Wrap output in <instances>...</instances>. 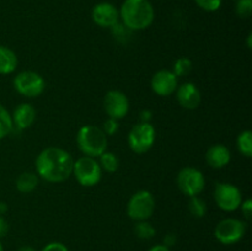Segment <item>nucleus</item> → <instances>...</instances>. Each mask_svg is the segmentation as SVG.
Wrapping results in <instances>:
<instances>
[{
    "instance_id": "9",
    "label": "nucleus",
    "mask_w": 252,
    "mask_h": 251,
    "mask_svg": "<svg viewBox=\"0 0 252 251\" xmlns=\"http://www.w3.org/2000/svg\"><path fill=\"white\" fill-rule=\"evenodd\" d=\"M246 233V224L238 218H225L219 221L214 229V236L223 245L239 243Z\"/></svg>"
},
{
    "instance_id": "32",
    "label": "nucleus",
    "mask_w": 252,
    "mask_h": 251,
    "mask_svg": "<svg viewBox=\"0 0 252 251\" xmlns=\"http://www.w3.org/2000/svg\"><path fill=\"white\" fill-rule=\"evenodd\" d=\"M149 251H171V250H170V248L165 246L164 244H158V245L152 246V248L149 249Z\"/></svg>"
},
{
    "instance_id": "8",
    "label": "nucleus",
    "mask_w": 252,
    "mask_h": 251,
    "mask_svg": "<svg viewBox=\"0 0 252 251\" xmlns=\"http://www.w3.org/2000/svg\"><path fill=\"white\" fill-rule=\"evenodd\" d=\"M176 184L185 196H199L206 187V177L201 170L192 166L182 167L176 176Z\"/></svg>"
},
{
    "instance_id": "28",
    "label": "nucleus",
    "mask_w": 252,
    "mask_h": 251,
    "mask_svg": "<svg viewBox=\"0 0 252 251\" xmlns=\"http://www.w3.org/2000/svg\"><path fill=\"white\" fill-rule=\"evenodd\" d=\"M239 208L241 209V213H243V216L245 217L246 219H251V216H252V199L251 198L243 199V202H241Z\"/></svg>"
},
{
    "instance_id": "2",
    "label": "nucleus",
    "mask_w": 252,
    "mask_h": 251,
    "mask_svg": "<svg viewBox=\"0 0 252 251\" xmlns=\"http://www.w3.org/2000/svg\"><path fill=\"white\" fill-rule=\"evenodd\" d=\"M118 11L123 26L132 31L148 29L155 17L154 6L149 0H125Z\"/></svg>"
},
{
    "instance_id": "35",
    "label": "nucleus",
    "mask_w": 252,
    "mask_h": 251,
    "mask_svg": "<svg viewBox=\"0 0 252 251\" xmlns=\"http://www.w3.org/2000/svg\"><path fill=\"white\" fill-rule=\"evenodd\" d=\"M251 39H252V34L249 33V36H248V48H249V49H251V47H252Z\"/></svg>"
},
{
    "instance_id": "31",
    "label": "nucleus",
    "mask_w": 252,
    "mask_h": 251,
    "mask_svg": "<svg viewBox=\"0 0 252 251\" xmlns=\"http://www.w3.org/2000/svg\"><path fill=\"white\" fill-rule=\"evenodd\" d=\"M175 244H176V235L175 234H167L164 238V245L167 248H171Z\"/></svg>"
},
{
    "instance_id": "14",
    "label": "nucleus",
    "mask_w": 252,
    "mask_h": 251,
    "mask_svg": "<svg viewBox=\"0 0 252 251\" xmlns=\"http://www.w3.org/2000/svg\"><path fill=\"white\" fill-rule=\"evenodd\" d=\"M176 100L182 108L196 110L202 102V94L198 86L191 81L181 84L176 89Z\"/></svg>"
},
{
    "instance_id": "30",
    "label": "nucleus",
    "mask_w": 252,
    "mask_h": 251,
    "mask_svg": "<svg viewBox=\"0 0 252 251\" xmlns=\"http://www.w3.org/2000/svg\"><path fill=\"white\" fill-rule=\"evenodd\" d=\"M9 233V223L2 216H0V238H4Z\"/></svg>"
},
{
    "instance_id": "15",
    "label": "nucleus",
    "mask_w": 252,
    "mask_h": 251,
    "mask_svg": "<svg viewBox=\"0 0 252 251\" xmlns=\"http://www.w3.org/2000/svg\"><path fill=\"white\" fill-rule=\"evenodd\" d=\"M12 125L19 129H27L31 127L37 118V111L31 103H20L11 115Z\"/></svg>"
},
{
    "instance_id": "3",
    "label": "nucleus",
    "mask_w": 252,
    "mask_h": 251,
    "mask_svg": "<svg viewBox=\"0 0 252 251\" xmlns=\"http://www.w3.org/2000/svg\"><path fill=\"white\" fill-rule=\"evenodd\" d=\"M107 135L97 126L85 125L76 133V145L85 157H98L107 150Z\"/></svg>"
},
{
    "instance_id": "17",
    "label": "nucleus",
    "mask_w": 252,
    "mask_h": 251,
    "mask_svg": "<svg viewBox=\"0 0 252 251\" xmlns=\"http://www.w3.org/2000/svg\"><path fill=\"white\" fill-rule=\"evenodd\" d=\"M19 59L11 48L0 44V75L12 74L17 68Z\"/></svg>"
},
{
    "instance_id": "20",
    "label": "nucleus",
    "mask_w": 252,
    "mask_h": 251,
    "mask_svg": "<svg viewBox=\"0 0 252 251\" xmlns=\"http://www.w3.org/2000/svg\"><path fill=\"white\" fill-rule=\"evenodd\" d=\"M236 147L240 154L244 157H252V132L246 129L243 130L236 138Z\"/></svg>"
},
{
    "instance_id": "13",
    "label": "nucleus",
    "mask_w": 252,
    "mask_h": 251,
    "mask_svg": "<svg viewBox=\"0 0 252 251\" xmlns=\"http://www.w3.org/2000/svg\"><path fill=\"white\" fill-rule=\"evenodd\" d=\"M91 19L97 26L113 29L120 22V11L112 2H98L91 10Z\"/></svg>"
},
{
    "instance_id": "1",
    "label": "nucleus",
    "mask_w": 252,
    "mask_h": 251,
    "mask_svg": "<svg viewBox=\"0 0 252 251\" xmlns=\"http://www.w3.org/2000/svg\"><path fill=\"white\" fill-rule=\"evenodd\" d=\"M36 174L47 182H63L73 174L74 159L68 150L59 147L44 148L36 157Z\"/></svg>"
},
{
    "instance_id": "19",
    "label": "nucleus",
    "mask_w": 252,
    "mask_h": 251,
    "mask_svg": "<svg viewBox=\"0 0 252 251\" xmlns=\"http://www.w3.org/2000/svg\"><path fill=\"white\" fill-rule=\"evenodd\" d=\"M98 164H100L102 171L106 172H116L118 170V166H120V160H118L117 155L112 152H103L102 154L98 157Z\"/></svg>"
},
{
    "instance_id": "5",
    "label": "nucleus",
    "mask_w": 252,
    "mask_h": 251,
    "mask_svg": "<svg viewBox=\"0 0 252 251\" xmlns=\"http://www.w3.org/2000/svg\"><path fill=\"white\" fill-rule=\"evenodd\" d=\"M157 138L154 126L150 122H142L134 125L128 133V145L130 150L137 154H144L153 148Z\"/></svg>"
},
{
    "instance_id": "18",
    "label": "nucleus",
    "mask_w": 252,
    "mask_h": 251,
    "mask_svg": "<svg viewBox=\"0 0 252 251\" xmlns=\"http://www.w3.org/2000/svg\"><path fill=\"white\" fill-rule=\"evenodd\" d=\"M39 182V177L36 172L25 171L17 176L15 181V187L20 193H31L37 188Z\"/></svg>"
},
{
    "instance_id": "16",
    "label": "nucleus",
    "mask_w": 252,
    "mask_h": 251,
    "mask_svg": "<svg viewBox=\"0 0 252 251\" xmlns=\"http://www.w3.org/2000/svg\"><path fill=\"white\" fill-rule=\"evenodd\" d=\"M206 161L213 169H224L231 161V153L226 145L214 144L206 152Z\"/></svg>"
},
{
    "instance_id": "11",
    "label": "nucleus",
    "mask_w": 252,
    "mask_h": 251,
    "mask_svg": "<svg viewBox=\"0 0 252 251\" xmlns=\"http://www.w3.org/2000/svg\"><path fill=\"white\" fill-rule=\"evenodd\" d=\"M103 110L113 120H122L129 112V100L121 90H110L103 97Z\"/></svg>"
},
{
    "instance_id": "21",
    "label": "nucleus",
    "mask_w": 252,
    "mask_h": 251,
    "mask_svg": "<svg viewBox=\"0 0 252 251\" xmlns=\"http://www.w3.org/2000/svg\"><path fill=\"white\" fill-rule=\"evenodd\" d=\"M12 128L14 125H12L11 113L0 103V140L6 138L11 133Z\"/></svg>"
},
{
    "instance_id": "24",
    "label": "nucleus",
    "mask_w": 252,
    "mask_h": 251,
    "mask_svg": "<svg viewBox=\"0 0 252 251\" xmlns=\"http://www.w3.org/2000/svg\"><path fill=\"white\" fill-rule=\"evenodd\" d=\"M155 228L147 220L137 221V224L134 225V234L139 239H144V240H148V239H152L153 236L155 235Z\"/></svg>"
},
{
    "instance_id": "36",
    "label": "nucleus",
    "mask_w": 252,
    "mask_h": 251,
    "mask_svg": "<svg viewBox=\"0 0 252 251\" xmlns=\"http://www.w3.org/2000/svg\"><path fill=\"white\" fill-rule=\"evenodd\" d=\"M0 251H4V246H2L1 241H0Z\"/></svg>"
},
{
    "instance_id": "4",
    "label": "nucleus",
    "mask_w": 252,
    "mask_h": 251,
    "mask_svg": "<svg viewBox=\"0 0 252 251\" xmlns=\"http://www.w3.org/2000/svg\"><path fill=\"white\" fill-rule=\"evenodd\" d=\"M84 187H94L102 179V169L95 157H81L74 161L73 174Z\"/></svg>"
},
{
    "instance_id": "6",
    "label": "nucleus",
    "mask_w": 252,
    "mask_h": 251,
    "mask_svg": "<svg viewBox=\"0 0 252 251\" xmlns=\"http://www.w3.org/2000/svg\"><path fill=\"white\" fill-rule=\"evenodd\" d=\"M155 199L152 192L140 189L135 192L127 203V214L132 220H148L154 214Z\"/></svg>"
},
{
    "instance_id": "22",
    "label": "nucleus",
    "mask_w": 252,
    "mask_h": 251,
    "mask_svg": "<svg viewBox=\"0 0 252 251\" xmlns=\"http://www.w3.org/2000/svg\"><path fill=\"white\" fill-rule=\"evenodd\" d=\"M193 69V62L189 58V57H179L176 61L174 62L172 65V73L180 78V76H187Z\"/></svg>"
},
{
    "instance_id": "23",
    "label": "nucleus",
    "mask_w": 252,
    "mask_h": 251,
    "mask_svg": "<svg viewBox=\"0 0 252 251\" xmlns=\"http://www.w3.org/2000/svg\"><path fill=\"white\" fill-rule=\"evenodd\" d=\"M189 211L194 218H203L207 213V204L204 199L199 196L189 197Z\"/></svg>"
},
{
    "instance_id": "26",
    "label": "nucleus",
    "mask_w": 252,
    "mask_h": 251,
    "mask_svg": "<svg viewBox=\"0 0 252 251\" xmlns=\"http://www.w3.org/2000/svg\"><path fill=\"white\" fill-rule=\"evenodd\" d=\"M194 1L199 9L207 12H214L220 9L223 0H194Z\"/></svg>"
},
{
    "instance_id": "12",
    "label": "nucleus",
    "mask_w": 252,
    "mask_h": 251,
    "mask_svg": "<svg viewBox=\"0 0 252 251\" xmlns=\"http://www.w3.org/2000/svg\"><path fill=\"white\" fill-rule=\"evenodd\" d=\"M177 86H179V78L167 69H161V70L157 71L150 80L152 90L161 97L171 96L176 91Z\"/></svg>"
},
{
    "instance_id": "27",
    "label": "nucleus",
    "mask_w": 252,
    "mask_h": 251,
    "mask_svg": "<svg viewBox=\"0 0 252 251\" xmlns=\"http://www.w3.org/2000/svg\"><path fill=\"white\" fill-rule=\"evenodd\" d=\"M118 129H120V125H118L117 120H113V118L108 117L107 120L103 122L102 130L105 132V134L107 135V137H112V135H115L116 133L118 132Z\"/></svg>"
},
{
    "instance_id": "34",
    "label": "nucleus",
    "mask_w": 252,
    "mask_h": 251,
    "mask_svg": "<svg viewBox=\"0 0 252 251\" xmlns=\"http://www.w3.org/2000/svg\"><path fill=\"white\" fill-rule=\"evenodd\" d=\"M7 211V204L5 202H0V216L5 213Z\"/></svg>"
},
{
    "instance_id": "33",
    "label": "nucleus",
    "mask_w": 252,
    "mask_h": 251,
    "mask_svg": "<svg viewBox=\"0 0 252 251\" xmlns=\"http://www.w3.org/2000/svg\"><path fill=\"white\" fill-rule=\"evenodd\" d=\"M17 251H37L33 246H30V245H24V246H20L19 250Z\"/></svg>"
},
{
    "instance_id": "7",
    "label": "nucleus",
    "mask_w": 252,
    "mask_h": 251,
    "mask_svg": "<svg viewBox=\"0 0 252 251\" xmlns=\"http://www.w3.org/2000/svg\"><path fill=\"white\" fill-rule=\"evenodd\" d=\"M12 84L20 95L29 98L38 97L46 90V80L43 76L32 70H25L16 74Z\"/></svg>"
},
{
    "instance_id": "10",
    "label": "nucleus",
    "mask_w": 252,
    "mask_h": 251,
    "mask_svg": "<svg viewBox=\"0 0 252 251\" xmlns=\"http://www.w3.org/2000/svg\"><path fill=\"white\" fill-rule=\"evenodd\" d=\"M214 201L221 211L234 212L243 202V193L230 182H218L214 187Z\"/></svg>"
},
{
    "instance_id": "29",
    "label": "nucleus",
    "mask_w": 252,
    "mask_h": 251,
    "mask_svg": "<svg viewBox=\"0 0 252 251\" xmlns=\"http://www.w3.org/2000/svg\"><path fill=\"white\" fill-rule=\"evenodd\" d=\"M41 251H69V249L64 245L63 243H59V241H53V243H49L42 249Z\"/></svg>"
},
{
    "instance_id": "25",
    "label": "nucleus",
    "mask_w": 252,
    "mask_h": 251,
    "mask_svg": "<svg viewBox=\"0 0 252 251\" xmlns=\"http://www.w3.org/2000/svg\"><path fill=\"white\" fill-rule=\"evenodd\" d=\"M235 12L241 19H248L252 14V0H236Z\"/></svg>"
}]
</instances>
